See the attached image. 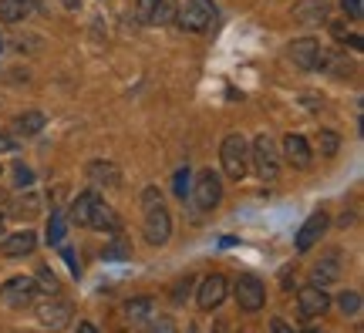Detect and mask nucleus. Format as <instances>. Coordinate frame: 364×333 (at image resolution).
<instances>
[{
    "label": "nucleus",
    "mask_w": 364,
    "mask_h": 333,
    "mask_svg": "<svg viewBox=\"0 0 364 333\" xmlns=\"http://www.w3.org/2000/svg\"><path fill=\"white\" fill-rule=\"evenodd\" d=\"M0 51H4V38H0Z\"/></svg>",
    "instance_id": "41"
},
{
    "label": "nucleus",
    "mask_w": 364,
    "mask_h": 333,
    "mask_svg": "<svg viewBox=\"0 0 364 333\" xmlns=\"http://www.w3.org/2000/svg\"><path fill=\"white\" fill-rule=\"evenodd\" d=\"M125 253H129V249H125V243H115L112 249H108V259H122Z\"/></svg>",
    "instance_id": "36"
},
{
    "label": "nucleus",
    "mask_w": 364,
    "mask_h": 333,
    "mask_svg": "<svg viewBox=\"0 0 364 333\" xmlns=\"http://www.w3.org/2000/svg\"><path fill=\"white\" fill-rule=\"evenodd\" d=\"M38 320L48 323V327H65L71 320V303L48 293V300H41V307H38Z\"/></svg>",
    "instance_id": "14"
},
{
    "label": "nucleus",
    "mask_w": 364,
    "mask_h": 333,
    "mask_svg": "<svg viewBox=\"0 0 364 333\" xmlns=\"http://www.w3.org/2000/svg\"><path fill=\"white\" fill-rule=\"evenodd\" d=\"M236 293V303H240V310H247V313H257V310H263V303H267V290H263V283L257 280V276H240L233 286Z\"/></svg>",
    "instance_id": "8"
},
{
    "label": "nucleus",
    "mask_w": 364,
    "mask_h": 333,
    "mask_svg": "<svg viewBox=\"0 0 364 333\" xmlns=\"http://www.w3.org/2000/svg\"><path fill=\"white\" fill-rule=\"evenodd\" d=\"M152 327H156V330H172V320H156Z\"/></svg>",
    "instance_id": "38"
},
{
    "label": "nucleus",
    "mask_w": 364,
    "mask_h": 333,
    "mask_svg": "<svg viewBox=\"0 0 364 333\" xmlns=\"http://www.w3.org/2000/svg\"><path fill=\"white\" fill-rule=\"evenodd\" d=\"M317 148L327 155V158H334L338 155V148H341V135L338 131H317Z\"/></svg>",
    "instance_id": "24"
},
{
    "label": "nucleus",
    "mask_w": 364,
    "mask_h": 333,
    "mask_svg": "<svg viewBox=\"0 0 364 333\" xmlns=\"http://www.w3.org/2000/svg\"><path fill=\"white\" fill-rule=\"evenodd\" d=\"M176 0H139L135 4V17L149 27H162V24H172L176 21Z\"/></svg>",
    "instance_id": "7"
},
{
    "label": "nucleus",
    "mask_w": 364,
    "mask_h": 333,
    "mask_svg": "<svg viewBox=\"0 0 364 333\" xmlns=\"http://www.w3.org/2000/svg\"><path fill=\"white\" fill-rule=\"evenodd\" d=\"M284 158H287V162H290L294 168H307V165L314 162L311 141L304 138V135H297V131L284 135Z\"/></svg>",
    "instance_id": "12"
},
{
    "label": "nucleus",
    "mask_w": 364,
    "mask_h": 333,
    "mask_svg": "<svg viewBox=\"0 0 364 333\" xmlns=\"http://www.w3.org/2000/svg\"><path fill=\"white\" fill-rule=\"evenodd\" d=\"M0 152H17V141L11 135H4V131H0Z\"/></svg>",
    "instance_id": "35"
},
{
    "label": "nucleus",
    "mask_w": 364,
    "mask_h": 333,
    "mask_svg": "<svg viewBox=\"0 0 364 333\" xmlns=\"http://www.w3.org/2000/svg\"><path fill=\"white\" fill-rule=\"evenodd\" d=\"M189 293H193V276H186V280L176 283V290H172V300H176V303H182V300H189Z\"/></svg>",
    "instance_id": "32"
},
{
    "label": "nucleus",
    "mask_w": 364,
    "mask_h": 333,
    "mask_svg": "<svg viewBox=\"0 0 364 333\" xmlns=\"http://www.w3.org/2000/svg\"><path fill=\"white\" fill-rule=\"evenodd\" d=\"M61 4H65L68 11H78V7H81V0H61Z\"/></svg>",
    "instance_id": "39"
},
{
    "label": "nucleus",
    "mask_w": 364,
    "mask_h": 333,
    "mask_svg": "<svg viewBox=\"0 0 364 333\" xmlns=\"http://www.w3.org/2000/svg\"><path fill=\"white\" fill-rule=\"evenodd\" d=\"M88 175L98 182V185H108V189H118V185H122V172H118L115 162H102V158H98V162L88 165Z\"/></svg>",
    "instance_id": "20"
},
{
    "label": "nucleus",
    "mask_w": 364,
    "mask_h": 333,
    "mask_svg": "<svg viewBox=\"0 0 364 333\" xmlns=\"http://www.w3.org/2000/svg\"><path fill=\"white\" fill-rule=\"evenodd\" d=\"M159 202H162L159 189H152V185H149V189L142 192V209H152V205H159Z\"/></svg>",
    "instance_id": "33"
},
{
    "label": "nucleus",
    "mask_w": 364,
    "mask_h": 333,
    "mask_svg": "<svg viewBox=\"0 0 364 333\" xmlns=\"http://www.w3.org/2000/svg\"><path fill=\"white\" fill-rule=\"evenodd\" d=\"M297 307H300V317H321V313H327V307H331V296H327L324 286H314V283H307V286H300L297 293Z\"/></svg>",
    "instance_id": "9"
},
{
    "label": "nucleus",
    "mask_w": 364,
    "mask_h": 333,
    "mask_svg": "<svg viewBox=\"0 0 364 333\" xmlns=\"http://www.w3.org/2000/svg\"><path fill=\"white\" fill-rule=\"evenodd\" d=\"M172 236V216L169 209L159 202L152 205V209H145V239H149V246H166Z\"/></svg>",
    "instance_id": "6"
},
{
    "label": "nucleus",
    "mask_w": 364,
    "mask_h": 333,
    "mask_svg": "<svg viewBox=\"0 0 364 333\" xmlns=\"http://www.w3.org/2000/svg\"><path fill=\"white\" fill-rule=\"evenodd\" d=\"M31 13H38V0H0V21L4 24H17Z\"/></svg>",
    "instance_id": "19"
},
{
    "label": "nucleus",
    "mask_w": 364,
    "mask_h": 333,
    "mask_svg": "<svg viewBox=\"0 0 364 333\" xmlns=\"http://www.w3.org/2000/svg\"><path fill=\"white\" fill-rule=\"evenodd\" d=\"M38 293V283L31 280V276H14V280L4 283V290H0V300L7 303V307H24L31 303Z\"/></svg>",
    "instance_id": "10"
},
{
    "label": "nucleus",
    "mask_w": 364,
    "mask_h": 333,
    "mask_svg": "<svg viewBox=\"0 0 364 333\" xmlns=\"http://www.w3.org/2000/svg\"><path fill=\"white\" fill-rule=\"evenodd\" d=\"M220 162H223V172H226V179L233 182H243L250 172V141L233 131V135H226L220 145Z\"/></svg>",
    "instance_id": "1"
},
{
    "label": "nucleus",
    "mask_w": 364,
    "mask_h": 333,
    "mask_svg": "<svg viewBox=\"0 0 364 333\" xmlns=\"http://www.w3.org/2000/svg\"><path fill=\"white\" fill-rule=\"evenodd\" d=\"M41 129H44V115L41 111H24V115H17V121H14L17 135H38Z\"/></svg>",
    "instance_id": "22"
},
{
    "label": "nucleus",
    "mask_w": 364,
    "mask_h": 333,
    "mask_svg": "<svg viewBox=\"0 0 364 333\" xmlns=\"http://www.w3.org/2000/svg\"><path fill=\"white\" fill-rule=\"evenodd\" d=\"M341 11H344V17H351V21H361L364 0H341Z\"/></svg>",
    "instance_id": "30"
},
{
    "label": "nucleus",
    "mask_w": 364,
    "mask_h": 333,
    "mask_svg": "<svg viewBox=\"0 0 364 333\" xmlns=\"http://www.w3.org/2000/svg\"><path fill=\"white\" fill-rule=\"evenodd\" d=\"M226 293H230V283H226V276H220V273H213V276H206V280L199 283V310H216L226 300Z\"/></svg>",
    "instance_id": "11"
},
{
    "label": "nucleus",
    "mask_w": 364,
    "mask_h": 333,
    "mask_svg": "<svg viewBox=\"0 0 364 333\" xmlns=\"http://www.w3.org/2000/svg\"><path fill=\"white\" fill-rule=\"evenodd\" d=\"M38 202H41L38 195H27V199H21V202L14 205V216H17V219H31L34 212H38Z\"/></svg>",
    "instance_id": "28"
},
{
    "label": "nucleus",
    "mask_w": 364,
    "mask_h": 333,
    "mask_svg": "<svg viewBox=\"0 0 364 333\" xmlns=\"http://www.w3.org/2000/svg\"><path fill=\"white\" fill-rule=\"evenodd\" d=\"M65 216H61V212H51V226H48V243L51 246H58L61 243V239H65Z\"/></svg>",
    "instance_id": "27"
},
{
    "label": "nucleus",
    "mask_w": 364,
    "mask_h": 333,
    "mask_svg": "<svg viewBox=\"0 0 364 333\" xmlns=\"http://www.w3.org/2000/svg\"><path fill=\"white\" fill-rule=\"evenodd\" d=\"M327 226H331L327 212H314V216L307 219V222L300 226V232H297V249H300V253H307V249H311V246L327 232Z\"/></svg>",
    "instance_id": "15"
},
{
    "label": "nucleus",
    "mask_w": 364,
    "mask_h": 333,
    "mask_svg": "<svg viewBox=\"0 0 364 333\" xmlns=\"http://www.w3.org/2000/svg\"><path fill=\"white\" fill-rule=\"evenodd\" d=\"M250 162H253V172H257L263 182H273L280 175V148L273 145L270 135H257V138H253V145H250Z\"/></svg>",
    "instance_id": "2"
},
{
    "label": "nucleus",
    "mask_w": 364,
    "mask_h": 333,
    "mask_svg": "<svg viewBox=\"0 0 364 333\" xmlns=\"http://www.w3.org/2000/svg\"><path fill=\"white\" fill-rule=\"evenodd\" d=\"M341 280V259L338 253H331V256H321V263H314L311 269V283L314 286H331V283H338Z\"/></svg>",
    "instance_id": "18"
},
{
    "label": "nucleus",
    "mask_w": 364,
    "mask_h": 333,
    "mask_svg": "<svg viewBox=\"0 0 364 333\" xmlns=\"http://www.w3.org/2000/svg\"><path fill=\"white\" fill-rule=\"evenodd\" d=\"M4 226H7V216H4V212H0V232H4Z\"/></svg>",
    "instance_id": "40"
},
{
    "label": "nucleus",
    "mask_w": 364,
    "mask_h": 333,
    "mask_svg": "<svg viewBox=\"0 0 364 333\" xmlns=\"http://www.w3.org/2000/svg\"><path fill=\"white\" fill-rule=\"evenodd\" d=\"M34 246H38V236L31 229H21V232H14V236H7L4 239V246H0V253L7 259H24L34 253Z\"/></svg>",
    "instance_id": "16"
},
{
    "label": "nucleus",
    "mask_w": 364,
    "mask_h": 333,
    "mask_svg": "<svg viewBox=\"0 0 364 333\" xmlns=\"http://www.w3.org/2000/svg\"><path fill=\"white\" fill-rule=\"evenodd\" d=\"M98 199V192H81L75 202H71V222L78 226H88V212H91V202Z\"/></svg>",
    "instance_id": "23"
},
{
    "label": "nucleus",
    "mask_w": 364,
    "mask_h": 333,
    "mask_svg": "<svg viewBox=\"0 0 364 333\" xmlns=\"http://www.w3.org/2000/svg\"><path fill=\"white\" fill-rule=\"evenodd\" d=\"M88 229L112 232V236H118V229H122V219H118V212L108 202L95 199V202H91V212H88Z\"/></svg>",
    "instance_id": "13"
},
{
    "label": "nucleus",
    "mask_w": 364,
    "mask_h": 333,
    "mask_svg": "<svg viewBox=\"0 0 364 333\" xmlns=\"http://www.w3.org/2000/svg\"><path fill=\"white\" fill-rule=\"evenodd\" d=\"M152 310H156V300H152V296H135V300L125 303V317H129V320H149Z\"/></svg>",
    "instance_id": "21"
},
{
    "label": "nucleus",
    "mask_w": 364,
    "mask_h": 333,
    "mask_svg": "<svg viewBox=\"0 0 364 333\" xmlns=\"http://www.w3.org/2000/svg\"><path fill=\"white\" fill-rule=\"evenodd\" d=\"M290 273H294V269H290V266H287L284 273H280V280H284V283H280V286H284V290H290Z\"/></svg>",
    "instance_id": "37"
},
{
    "label": "nucleus",
    "mask_w": 364,
    "mask_h": 333,
    "mask_svg": "<svg viewBox=\"0 0 364 333\" xmlns=\"http://www.w3.org/2000/svg\"><path fill=\"white\" fill-rule=\"evenodd\" d=\"M294 21L304 27H317L327 21V0H300L297 7H294Z\"/></svg>",
    "instance_id": "17"
},
{
    "label": "nucleus",
    "mask_w": 364,
    "mask_h": 333,
    "mask_svg": "<svg viewBox=\"0 0 364 333\" xmlns=\"http://www.w3.org/2000/svg\"><path fill=\"white\" fill-rule=\"evenodd\" d=\"M0 175H4V168H0Z\"/></svg>",
    "instance_id": "42"
},
{
    "label": "nucleus",
    "mask_w": 364,
    "mask_h": 333,
    "mask_svg": "<svg viewBox=\"0 0 364 333\" xmlns=\"http://www.w3.org/2000/svg\"><path fill=\"white\" fill-rule=\"evenodd\" d=\"M287 54H290V61L300 67V71H321V67L331 61L324 51H321V44L314 38H300L294 40L290 48H287Z\"/></svg>",
    "instance_id": "5"
},
{
    "label": "nucleus",
    "mask_w": 364,
    "mask_h": 333,
    "mask_svg": "<svg viewBox=\"0 0 364 333\" xmlns=\"http://www.w3.org/2000/svg\"><path fill=\"white\" fill-rule=\"evenodd\" d=\"M38 286H41V290H44V293H58V276H54V273H51V269H48V266H41L38 269Z\"/></svg>",
    "instance_id": "29"
},
{
    "label": "nucleus",
    "mask_w": 364,
    "mask_h": 333,
    "mask_svg": "<svg viewBox=\"0 0 364 333\" xmlns=\"http://www.w3.org/2000/svg\"><path fill=\"white\" fill-rule=\"evenodd\" d=\"M172 189H176V195H179V199H186V195H189V189H193V172H189V168H179V172L172 175Z\"/></svg>",
    "instance_id": "26"
},
{
    "label": "nucleus",
    "mask_w": 364,
    "mask_h": 333,
    "mask_svg": "<svg viewBox=\"0 0 364 333\" xmlns=\"http://www.w3.org/2000/svg\"><path fill=\"white\" fill-rule=\"evenodd\" d=\"M14 182L24 189V185H31V182H34V172H31L24 162H17V165H14Z\"/></svg>",
    "instance_id": "31"
},
{
    "label": "nucleus",
    "mask_w": 364,
    "mask_h": 333,
    "mask_svg": "<svg viewBox=\"0 0 364 333\" xmlns=\"http://www.w3.org/2000/svg\"><path fill=\"white\" fill-rule=\"evenodd\" d=\"M61 256H65V263H68V266H71V273L78 276L81 269H78V259H75V253H71V249H68V246H65V249H61Z\"/></svg>",
    "instance_id": "34"
},
{
    "label": "nucleus",
    "mask_w": 364,
    "mask_h": 333,
    "mask_svg": "<svg viewBox=\"0 0 364 333\" xmlns=\"http://www.w3.org/2000/svg\"><path fill=\"white\" fill-rule=\"evenodd\" d=\"M338 307H341V313H344V317H358V313H361V293H341L338 296Z\"/></svg>",
    "instance_id": "25"
},
{
    "label": "nucleus",
    "mask_w": 364,
    "mask_h": 333,
    "mask_svg": "<svg viewBox=\"0 0 364 333\" xmlns=\"http://www.w3.org/2000/svg\"><path fill=\"white\" fill-rule=\"evenodd\" d=\"M193 202L196 209H203V212H213L216 205L223 202V182H220V172H213V168H203L199 175L193 179Z\"/></svg>",
    "instance_id": "3"
},
{
    "label": "nucleus",
    "mask_w": 364,
    "mask_h": 333,
    "mask_svg": "<svg viewBox=\"0 0 364 333\" xmlns=\"http://www.w3.org/2000/svg\"><path fill=\"white\" fill-rule=\"evenodd\" d=\"M176 21L182 31H209L216 21V7L213 0H186L182 7H176Z\"/></svg>",
    "instance_id": "4"
}]
</instances>
